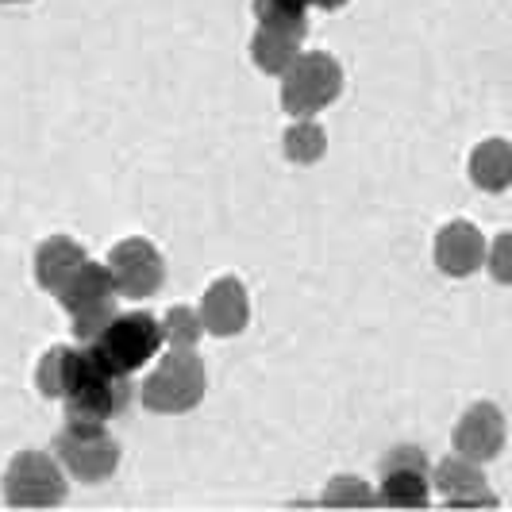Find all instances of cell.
<instances>
[{"instance_id": "cell-1", "label": "cell", "mask_w": 512, "mask_h": 512, "mask_svg": "<svg viewBox=\"0 0 512 512\" xmlns=\"http://www.w3.org/2000/svg\"><path fill=\"white\" fill-rule=\"evenodd\" d=\"M131 385L128 374L112 370L108 362L93 351L77 343L70 351V374H66V420H89V424H108L112 416L128 409Z\"/></svg>"}, {"instance_id": "cell-2", "label": "cell", "mask_w": 512, "mask_h": 512, "mask_svg": "<svg viewBox=\"0 0 512 512\" xmlns=\"http://www.w3.org/2000/svg\"><path fill=\"white\" fill-rule=\"evenodd\" d=\"M89 347L112 370H120V374L131 378L135 370H143L147 362L158 359V351H162V324L154 320L151 312H116Z\"/></svg>"}, {"instance_id": "cell-3", "label": "cell", "mask_w": 512, "mask_h": 512, "mask_svg": "<svg viewBox=\"0 0 512 512\" xmlns=\"http://www.w3.org/2000/svg\"><path fill=\"white\" fill-rule=\"evenodd\" d=\"M143 405L154 412H189L205 397V366L193 355V347H170V355L154 366L143 382Z\"/></svg>"}, {"instance_id": "cell-4", "label": "cell", "mask_w": 512, "mask_h": 512, "mask_svg": "<svg viewBox=\"0 0 512 512\" xmlns=\"http://www.w3.org/2000/svg\"><path fill=\"white\" fill-rule=\"evenodd\" d=\"M343 89V70L332 54H297L282 70V104L289 116H312L332 104Z\"/></svg>"}, {"instance_id": "cell-5", "label": "cell", "mask_w": 512, "mask_h": 512, "mask_svg": "<svg viewBox=\"0 0 512 512\" xmlns=\"http://www.w3.org/2000/svg\"><path fill=\"white\" fill-rule=\"evenodd\" d=\"M54 451H58V462L81 482H101L120 466V443L104 432V424H89V420H66Z\"/></svg>"}, {"instance_id": "cell-6", "label": "cell", "mask_w": 512, "mask_h": 512, "mask_svg": "<svg viewBox=\"0 0 512 512\" xmlns=\"http://www.w3.org/2000/svg\"><path fill=\"white\" fill-rule=\"evenodd\" d=\"M4 497H8V505H58L66 497L62 462L43 451L16 455L4 474Z\"/></svg>"}, {"instance_id": "cell-7", "label": "cell", "mask_w": 512, "mask_h": 512, "mask_svg": "<svg viewBox=\"0 0 512 512\" xmlns=\"http://www.w3.org/2000/svg\"><path fill=\"white\" fill-rule=\"evenodd\" d=\"M104 266H108L112 289H116L120 297H131V301L158 293V285L166 278L162 255L154 251L147 239H124V243H116Z\"/></svg>"}, {"instance_id": "cell-8", "label": "cell", "mask_w": 512, "mask_h": 512, "mask_svg": "<svg viewBox=\"0 0 512 512\" xmlns=\"http://www.w3.org/2000/svg\"><path fill=\"white\" fill-rule=\"evenodd\" d=\"M382 505H428V459L416 447H397L382 462Z\"/></svg>"}, {"instance_id": "cell-9", "label": "cell", "mask_w": 512, "mask_h": 512, "mask_svg": "<svg viewBox=\"0 0 512 512\" xmlns=\"http://www.w3.org/2000/svg\"><path fill=\"white\" fill-rule=\"evenodd\" d=\"M201 328L212 335H239L247 328L251 316V301H247V285L239 278H220L208 285V293L201 297Z\"/></svg>"}, {"instance_id": "cell-10", "label": "cell", "mask_w": 512, "mask_h": 512, "mask_svg": "<svg viewBox=\"0 0 512 512\" xmlns=\"http://www.w3.org/2000/svg\"><path fill=\"white\" fill-rule=\"evenodd\" d=\"M505 447V416L497 405H474L455 428V451L470 462H489Z\"/></svg>"}, {"instance_id": "cell-11", "label": "cell", "mask_w": 512, "mask_h": 512, "mask_svg": "<svg viewBox=\"0 0 512 512\" xmlns=\"http://www.w3.org/2000/svg\"><path fill=\"white\" fill-rule=\"evenodd\" d=\"M436 262L439 270L451 274V278L474 274L486 262V239H482V231L474 228V224H466V220L443 224L436 235Z\"/></svg>"}, {"instance_id": "cell-12", "label": "cell", "mask_w": 512, "mask_h": 512, "mask_svg": "<svg viewBox=\"0 0 512 512\" xmlns=\"http://www.w3.org/2000/svg\"><path fill=\"white\" fill-rule=\"evenodd\" d=\"M54 297L62 301L66 312H77V308L112 301V297H116V289H112V278H108V266H104V262L81 258L74 270L66 274V282L54 289Z\"/></svg>"}, {"instance_id": "cell-13", "label": "cell", "mask_w": 512, "mask_h": 512, "mask_svg": "<svg viewBox=\"0 0 512 512\" xmlns=\"http://www.w3.org/2000/svg\"><path fill=\"white\" fill-rule=\"evenodd\" d=\"M436 486L439 493L451 501V505H493L497 497L486 489V478L478 474V466L470 459H447V462H439V470H436Z\"/></svg>"}, {"instance_id": "cell-14", "label": "cell", "mask_w": 512, "mask_h": 512, "mask_svg": "<svg viewBox=\"0 0 512 512\" xmlns=\"http://www.w3.org/2000/svg\"><path fill=\"white\" fill-rule=\"evenodd\" d=\"M81 258H89V255L77 247L74 239H66V235H51V239L35 251V282L43 285L47 293H54L58 285L66 282V274L74 270Z\"/></svg>"}, {"instance_id": "cell-15", "label": "cell", "mask_w": 512, "mask_h": 512, "mask_svg": "<svg viewBox=\"0 0 512 512\" xmlns=\"http://www.w3.org/2000/svg\"><path fill=\"white\" fill-rule=\"evenodd\" d=\"M470 174L474 181L489 189V193H501L505 185L512 181V154H509V143L505 139H489L482 143L474 158H470Z\"/></svg>"}, {"instance_id": "cell-16", "label": "cell", "mask_w": 512, "mask_h": 512, "mask_svg": "<svg viewBox=\"0 0 512 512\" xmlns=\"http://www.w3.org/2000/svg\"><path fill=\"white\" fill-rule=\"evenodd\" d=\"M297 35H285V31H270V27H262L255 35V43H251V54H255V66L258 70H266V74H282L285 66L297 58Z\"/></svg>"}, {"instance_id": "cell-17", "label": "cell", "mask_w": 512, "mask_h": 512, "mask_svg": "<svg viewBox=\"0 0 512 512\" xmlns=\"http://www.w3.org/2000/svg\"><path fill=\"white\" fill-rule=\"evenodd\" d=\"M328 147V139H324V131L316 128L308 116H297V124L285 131V154L293 158V162H316L320 154Z\"/></svg>"}, {"instance_id": "cell-18", "label": "cell", "mask_w": 512, "mask_h": 512, "mask_svg": "<svg viewBox=\"0 0 512 512\" xmlns=\"http://www.w3.org/2000/svg\"><path fill=\"white\" fill-rule=\"evenodd\" d=\"M255 12H258V24L270 27V31H285V35H297V39L308 31L305 12L285 8L282 0H255Z\"/></svg>"}, {"instance_id": "cell-19", "label": "cell", "mask_w": 512, "mask_h": 512, "mask_svg": "<svg viewBox=\"0 0 512 512\" xmlns=\"http://www.w3.org/2000/svg\"><path fill=\"white\" fill-rule=\"evenodd\" d=\"M201 332H205L201 316L189 308H170L162 320V343H170V347H197Z\"/></svg>"}, {"instance_id": "cell-20", "label": "cell", "mask_w": 512, "mask_h": 512, "mask_svg": "<svg viewBox=\"0 0 512 512\" xmlns=\"http://www.w3.org/2000/svg\"><path fill=\"white\" fill-rule=\"evenodd\" d=\"M70 351L74 347H51L43 362H39V393L43 397H62V389H66V374H70Z\"/></svg>"}, {"instance_id": "cell-21", "label": "cell", "mask_w": 512, "mask_h": 512, "mask_svg": "<svg viewBox=\"0 0 512 512\" xmlns=\"http://www.w3.org/2000/svg\"><path fill=\"white\" fill-rule=\"evenodd\" d=\"M112 301H116V297H112ZM112 301H101V305H89V308L70 312V316H74V335L81 347H89V343L104 332V324L116 316V305H112Z\"/></svg>"}, {"instance_id": "cell-22", "label": "cell", "mask_w": 512, "mask_h": 512, "mask_svg": "<svg viewBox=\"0 0 512 512\" xmlns=\"http://www.w3.org/2000/svg\"><path fill=\"white\" fill-rule=\"evenodd\" d=\"M328 505H359V501H374L366 489L355 482V478H335V486L324 493Z\"/></svg>"}, {"instance_id": "cell-23", "label": "cell", "mask_w": 512, "mask_h": 512, "mask_svg": "<svg viewBox=\"0 0 512 512\" xmlns=\"http://www.w3.org/2000/svg\"><path fill=\"white\" fill-rule=\"evenodd\" d=\"M493 270H497V278H509V239H501V243H497V258H493Z\"/></svg>"}, {"instance_id": "cell-24", "label": "cell", "mask_w": 512, "mask_h": 512, "mask_svg": "<svg viewBox=\"0 0 512 512\" xmlns=\"http://www.w3.org/2000/svg\"><path fill=\"white\" fill-rule=\"evenodd\" d=\"M312 4H320V8H328V12H332V8H343L347 0H312Z\"/></svg>"}, {"instance_id": "cell-25", "label": "cell", "mask_w": 512, "mask_h": 512, "mask_svg": "<svg viewBox=\"0 0 512 512\" xmlns=\"http://www.w3.org/2000/svg\"><path fill=\"white\" fill-rule=\"evenodd\" d=\"M282 4H285V8H297V12H305L312 0H282Z\"/></svg>"}]
</instances>
